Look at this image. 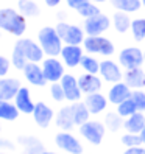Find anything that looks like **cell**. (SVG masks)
<instances>
[{"label":"cell","mask_w":145,"mask_h":154,"mask_svg":"<svg viewBox=\"0 0 145 154\" xmlns=\"http://www.w3.org/2000/svg\"><path fill=\"white\" fill-rule=\"evenodd\" d=\"M131 33H133V38L137 42H142L145 39V19H143V17L133 20V23H131Z\"/></svg>","instance_id":"30"},{"label":"cell","mask_w":145,"mask_h":154,"mask_svg":"<svg viewBox=\"0 0 145 154\" xmlns=\"http://www.w3.org/2000/svg\"><path fill=\"white\" fill-rule=\"evenodd\" d=\"M33 117H34V122L38 123V126L47 128V126L50 125V122H52V119H53V111L45 103H38L34 106Z\"/></svg>","instance_id":"19"},{"label":"cell","mask_w":145,"mask_h":154,"mask_svg":"<svg viewBox=\"0 0 145 154\" xmlns=\"http://www.w3.org/2000/svg\"><path fill=\"white\" fill-rule=\"evenodd\" d=\"M111 26L109 17L105 14H97L94 17H89L84 20V31L87 36H100Z\"/></svg>","instance_id":"8"},{"label":"cell","mask_w":145,"mask_h":154,"mask_svg":"<svg viewBox=\"0 0 145 154\" xmlns=\"http://www.w3.org/2000/svg\"><path fill=\"white\" fill-rule=\"evenodd\" d=\"M50 92H52V98L55 100V101H62V100H66V94H64V89H62L61 83H52Z\"/></svg>","instance_id":"36"},{"label":"cell","mask_w":145,"mask_h":154,"mask_svg":"<svg viewBox=\"0 0 145 154\" xmlns=\"http://www.w3.org/2000/svg\"><path fill=\"white\" fill-rule=\"evenodd\" d=\"M56 125L58 128L69 131L75 126V120H74V115H72V107H62V109L58 112L56 115Z\"/></svg>","instance_id":"24"},{"label":"cell","mask_w":145,"mask_h":154,"mask_svg":"<svg viewBox=\"0 0 145 154\" xmlns=\"http://www.w3.org/2000/svg\"><path fill=\"white\" fill-rule=\"evenodd\" d=\"M0 30L19 38L27 30L25 16L13 8H0Z\"/></svg>","instance_id":"1"},{"label":"cell","mask_w":145,"mask_h":154,"mask_svg":"<svg viewBox=\"0 0 145 154\" xmlns=\"http://www.w3.org/2000/svg\"><path fill=\"white\" fill-rule=\"evenodd\" d=\"M92 2H97V3H102V2H106V0H92Z\"/></svg>","instance_id":"44"},{"label":"cell","mask_w":145,"mask_h":154,"mask_svg":"<svg viewBox=\"0 0 145 154\" xmlns=\"http://www.w3.org/2000/svg\"><path fill=\"white\" fill-rule=\"evenodd\" d=\"M14 104L17 106V109H19L20 112H24V114H33L34 106H36L31 101L30 90L27 87H20L19 89V92H17L16 97H14Z\"/></svg>","instance_id":"17"},{"label":"cell","mask_w":145,"mask_h":154,"mask_svg":"<svg viewBox=\"0 0 145 154\" xmlns=\"http://www.w3.org/2000/svg\"><path fill=\"white\" fill-rule=\"evenodd\" d=\"M28 145H25V148H27V151L24 152V154H42L44 151H42V146H41V143L36 140L34 142V145H30V139H24Z\"/></svg>","instance_id":"38"},{"label":"cell","mask_w":145,"mask_h":154,"mask_svg":"<svg viewBox=\"0 0 145 154\" xmlns=\"http://www.w3.org/2000/svg\"><path fill=\"white\" fill-rule=\"evenodd\" d=\"M81 67H83L87 73H100V62H98L95 58H92L90 55H86L81 59Z\"/></svg>","instance_id":"31"},{"label":"cell","mask_w":145,"mask_h":154,"mask_svg":"<svg viewBox=\"0 0 145 154\" xmlns=\"http://www.w3.org/2000/svg\"><path fill=\"white\" fill-rule=\"evenodd\" d=\"M56 31L59 34V38L62 39L64 44L69 45H80L84 42V30H81L80 26L72 25L67 22H59L56 25Z\"/></svg>","instance_id":"4"},{"label":"cell","mask_w":145,"mask_h":154,"mask_svg":"<svg viewBox=\"0 0 145 154\" xmlns=\"http://www.w3.org/2000/svg\"><path fill=\"white\" fill-rule=\"evenodd\" d=\"M42 72H44L45 79L50 81V83H58L66 75L64 66H62V62L59 59H56V56H50L42 61Z\"/></svg>","instance_id":"6"},{"label":"cell","mask_w":145,"mask_h":154,"mask_svg":"<svg viewBox=\"0 0 145 154\" xmlns=\"http://www.w3.org/2000/svg\"><path fill=\"white\" fill-rule=\"evenodd\" d=\"M139 135H140V139H142V143L145 145V126H143V129L139 132Z\"/></svg>","instance_id":"43"},{"label":"cell","mask_w":145,"mask_h":154,"mask_svg":"<svg viewBox=\"0 0 145 154\" xmlns=\"http://www.w3.org/2000/svg\"><path fill=\"white\" fill-rule=\"evenodd\" d=\"M142 5H143V6H145V0H142Z\"/></svg>","instance_id":"46"},{"label":"cell","mask_w":145,"mask_h":154,"mask_svg":"<svg viewBox=\"0 0 145 154\" xmlns=\"http://www.w3.org/2000/svg\"><path fill=\"white\" fill-rule=\"evenodd\" d=\"M86 2H89V0H67V5L70 8H74V10H78V8L81 5H84Z\"/></svg>","instance_id":"40"},{"label":"cell","mask_w":145,"mask_h":154,"mask_svg":"<svg viewBox=\"0 0 145 154\" xmlns=\"http://www.w3.org/2000/svg\"><path fill=\"white\" fill-rule=\"evenodd\" d=\"M84 50L92 55H103V56H111L114 53V44L103 36H87L84 38Z\"/></svg>","instance_id":"3"},{"label":"cell","mask_w":145,"mask_h":154,"mask_svg":"<svg viewBox=\"0 0 145 154\" xmlns=\"http://www.w3.org/2000/svg\"><path fill=\"white\" fill-rule=\"evenodd\" d=\"M24 75H25L27 81L31 83L33 86H44L47 83V79L44 76V72H42V67L38 66V62H28L24 67Z\"/></svg>","instance_id":"15"},{"label":"cell","mask_w":145,"mask_h":154,"mask_svg":"<svg viewBox=\"0 0 145 154\" xmlns=\"http://www.w3.org/2000/svg\"><path fill=\"white\" fill-rule=\"evenodd\" d=\"M20 89L19 79L14 78H0V100H11Z\"/></svg>","instance_id":"18"},{"label":"cell","mask_w":145,"mask_h":154,"mask_svg":"<svg viewBox=\"0 0 145 154\" xmlns=\"http://www.w3.org/2000/svg\"><path fill=\"white\" fill-rule=\"evenodd\" d=\"M10 59L5 58V56H0V78L5 76L8 73V70H10Z\"/></svg>","instance_id":"39"},{"label":"cell","mask_w":145,"mask_h":154,"mask_svg":"<svg viewBox=\"0 0 145 154\" xmlns=\"http://www.w3.org/2000/svg\"><path fill=\"white\" fill-rule=\"evenodd\" d=\"M143 62H145V51H143Z\"/></svg>","instance_id":"47"},{"label":"cell","mask_w":145,"mask_h":154,"mask_svg":"<svg viewBox=\"0 0 145 154\" xmlns=\"http://www.w3.org/2000/svg\"><path fill=\"white\" fill-rule=\"evenodd\" d=\"M122 143L125 145L126 148H133V146H140L142 145V139L139 134H133V132H128L122 137Z\"/></svg>","instance_id":"34"},{"label":"cell","mask_w":145,"mask_h":154,"mask_svg":"<svg viewBox=\"0 0 145 154\" xmlns=\"http://www.w3.org/2000/svg\"><path fill=\"white\" fill-rule=\"evenodd\" d=\"M123 78H125V83L131 89H143L145 87V72L140 70V67L126 70Z\"/></svg>","instance_id":"21"},{"label":"cell","mask_w":145,"mask_h":154,"mask_svg":"<svg viewBox=\"0 0 145 154\" xmlns=\"http://www.w3.org/2000/svg\"><path fill=\"white\" fill-rule=\"evenodd\" d=\"M17 8H19V13L25 17H36L41 13L39 5L36 3L34 0H19Z\"/></svg>","instance_id":"28"},{"label":"cell","mask_w":145,"mask_h":154,"mask_svg":"<svg viewBox=\"0 0 145 154\" xmlns=\"http://www.w3.org/2000/svg\"><path fill=\"white\" fill-rule=\"evenodd\" d=\"M123 154H145V148H140V146H133V148H128Z\"/></svg>","instance_id":"41"},{"label":"cell","mask_w":145,"mask_h":154,"mask_svg":"<svg viewBox=\"0 0 145 154\" xmlns=\"http://www.w3.org/2000/svg\"><path fill=\"white\" fill-rule=\"evenodd\" d=\"M11 62H13V66L16 69H19V70H24V67L28 64V61H27V58L22 55V53L17 50V48H13V55H11Z\"/></svg>","instance_id":"35"},{"label":"cell","mask_w":145,"mask_h":154,"mask_svg":"<svg viewBox=\"0 0 145 154\" xmlns=\"http://www.w3.org/2000/svg\"><path fill=\"white\" fill-rule=\"evenodd\" d=\"M83 50H81L80 45H69L66 44L61 50V58L62 62L67 67H77L78 64H81V59H83Z\"/></svg>","instance_id":"12"},{"label":"cell","mask_w":145,"mask_h":154,"mask_svg":"<svg viewBox=\"0 0 145 154\" xmlns=\"http://www.w3.org/2000/svg\"><path fill=\"white\" fill-rule=\"evenodd\" d=\"M38 41L42 47L44 53L47 56H58L61 55V50L64 47V42L59 38L56 31V26H42L38 33Z\"/></svg>","instance_id":"2"},{"label":"cell","mask_w":145,"mask_h":154,"mask_svg":"<svg viewBox=\"0 0 145 154\" xmlns=\"http://www.w3.org/2000/svg\"><path fill=\"white\" fill-rule=\"evenodd\" d=\"M59 83L62 84V89H64L66 94V100L67 101H80L81 98V89L78 84V79L74 75H64L61 78Z\"/></svg>","instance_id":"11"},{"label":"cell","mask_w":145,"mask_h":154,"mask_svg":"<svg viewBox=\"0 0 145 154\" xmlns=\"http://www.w3.org/2000/svg\"><path fill=\"white\" fill-rule=\"evenodd\" d=\"M111 3L117 11H125L130 14L140 10L142 0H111Z\"/></svg>","instance_id":"27"},{"label":"cell","mask_w":145,"mask_h":154,"mask_svg":"<svg viewBox=\"0 0 145 154\" xmlns=\"http://www.w3.org/2000/svg\"><path fill=\"white\" fill-rule=\"evenodd\" d=\"M81 135L92 145H100L105 135V126L98 122H86L80 126Z\"/></svg>","instance_id":"9"},{"label":"cell","mask_w":145,"mask_h":154,"mask_svg":"<svg viewBox=\"0 0 145 154\" xmlns=\"http://www.w3.org/2000/svg\"><path fill=\"white\" fill-rule=\"evenodd\" d=\"M84 103H86V106H87V109L90 111V114L97 115V114H100V112L105 111V107H106V104H108V100H106L102 94L95 92V94H87Z\"/></svg>","instance_id":"20"},{"label":"cell","mask_w":145,"mask_h":154,"mask_svg":"<svg viewBox=\"0 0 145 154\" xmlns=\"http://www.w3.org/2000/svg\"><path fill=\"white\" fill-rule=\"evenodd\" d=\"M55 142H56V146L59 149L66 151L69 154H81L83 152V146L80 145V142L69 132H59L55 137Z\"/></svg>","instance_id":"10"},{"label":"cell","mask_w":145,"mask_h":154,"mask_svg":"<svg viewBox=\"0 0 145 154\" xmlns=\"http://www.w3.org/2000/svg\"><path fill=\"white\" fill-rule=\"evenodd\" d=\"M131 87L126 84V83H114V86L109 89V94H108V100L112 103V104H120L125 100L131 98Z\"/></svg>","instance_id":"14"},{"label":"cell","mask_w":145,"mask_h":154,"mask_svg":"<svg viewBox=\"0 0 145 154\" xmlns=\"http://www.w3.org/2000/svg\"><path fill=\"white\" fill-rule=\"evenodd\" d=\"M78 84H80V89H81L83 94H95V92L100 90L102 81H100V78H98L97 75L87 73L86 72L84 75H81L78 78Z\"/></svg>","instance_id":"16"},{"label":"cell","mask_w":145,"mask_h":154,"mask_svg":"<svg viewBox=\"0 0 145 154\" xmlns=\"http://www.w3.org/2000/svg\"><path fill=\"white\" fill-rule=\"evenodd\" d=\"M123 117L120 114H108L106 115V119H105V125L109 128L111 131H117V129H120L122 126H123Z\"/></svg>","instance_id":"33"},{"label":"cell","mask_w":145,"mask_h":154,"mask_svg":"<svg viewBox=\"0 0 145 154\" xmlns=\"http://www.w3.org/2000/svg\"><path fill=\"white\" fill-rule=\"evenodd\" d=\"M131 98L134 100V103H136V106H137V109L143 112V111H145V92H142V90H139V89H136V92H133Z\"/></svg>","instance_id":"37"},{"label":"cell","mask_w":145,"mask_h":154,"mask_svg":"<svg viewBox=\"0 0 145 154\" xmlns=\"http://www.w3.org/2000/svg\"><path fill=\"white\" fill-rule=\"evenodd\" d=\"M44 2H45V5H47V6L55 8V6H58L61 3V0H44Z\"/></svg>","instance_id":"42"},{"label":"cell","mask_w":145,"mask_h":154,"mask_svg":"<svg viewBox=\"0 0 145 154\" xmlns=\"http://www.w3.org/2000/svg\"><path fill=\"white\" fill-rule=\"evenodd\" d=\"M112 23H114V28L117 33H126L131 28V23L133 20L130 19L128 13L125 11H117L112 17Z\"/></svg>","instance_id":"26"},{"label":"cell","mask_w":145,"mask_h":154,"mask_svg":"<svg viewBox=\"0 0 145 154\" xmlns=\"http://www.w3.org/2000/svg\"><path fill=\"white\" fill-rule=\"evenodd\" d=\"M119 62L120 66L125 67L126 70L130 69H137L143 62V53L137 47H126L120 51L119 55Z\"/></svg>","instance_id":"7"},{"label":"cell","mask_w":145,"mask_h":154,"mask_svg":"<svg viewBox=\"0 0 145 154\" xmlns=\"http://www.w3.org/2000/svg\"><path fill=\"white\" fill-rule=\"evenodd\" d=\"M123 126H125V129L126 132H133V134H139L142 129H143V126H145V117L142 112H136L133 115L128 117V120H125L123 122Z\"/></svg>","instance_id":"22"},{"label":"cell","mask_w":145,"mask_h":154,"mask_svg":"<svg viewBox=\"0 0 145 154\" xmlns=\"http://www.w3.org/2000/svg\"><path fill=\"white\" fill-rule=\"evenodd\" d=\"M14 48H17L22 55L27 58V61L28 62H41L42 58H44V50L39 44H36L34 41L31 39H19L16 44H14Z\"/></svg>","instance_id":"5"},{"label":"cell","mask_w":145,"mask_h":154,"mask_svg":"<svg viewBox=\"0 0 145 154\" xmlns=\"http://www.w3.org/2000/svg\"><path fill=\"white\" fill-rule=\"evenodd\" d=\"M78 14L81 17H84V19H89V17H94L97 14H100V8H98L97 5H94L92 2H86L84 5H81L78 8Z\"/></svg>","instance_id":"32"},{"label":"cell","mask_w":145,"mask_h":154,"mask_svg":"<svg viewBox=\"0 0 145 154\" xmlns=\"http://www.w3.org/2000/svg\"><path fill=\"white\" fill-rule=\"evenodd\" d=\"M70 107H72V115H74L75 125L81 126V125H84L86 122H89V115H90V111L87 109L86 103L75 101V103L72 104Z\"/></svg>","instance_id":"23"},{"label":"cell","mask_w":145,"mask_h":154,"mask_svg":"<svg viewBox=\"0 0 145 154\" xmlns=\"http://www.w3.org/2000/svg\"><path fill=\"white\" fill-rule=\"evenodd\" d=\"M42 154H56V152H50V151H44Z\"/></svg>","instance_id":"45"},{"label":"cell","mask_w":145,"mask_h":154,"mask_svg":"<svg viewBox=\"0 0 145 154\" xmlns=\"http://www.w3.org/2000/svg\"><path fill=\"white\" fill-rule=\"evenodd\" d=\"M19 112L20 111L17 109V106L10 103V100H0V119L2 120L13 122L17 119Z\"/></svg>","instance_id":"25"},{"label":"cell","mask_w":145,"mask_h":154,"mask_svg":"<svg viewBox=\"0 0 145 154\" xmlns=\"http://www.w3.org/2000/svg\"><path fill=\"white\" fill-rule=\"evenodd\" d=\"M100 75L108 83H119L123 78L120 67L114 61H109V59H105L103 62H100Z\"/></svg>","instance_id":"13"},{"label":"cell","mask_w":145,"mask_h":154,"mask_svg":"<svg viewBox=\"0 0 145 154\" xmlns=\"http://www.w3.org/2000/svg\"><path fill=\"white\" fill-rule=\"evenodd\" d=\"M137 111L139 109H137V106H136L133 98H128V100H125V101H122L120 104H117V112H119L122 117H126V119H128L130 115L136 114Z\"/></svg>","instance_id":"29"}]
</instances>
